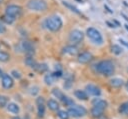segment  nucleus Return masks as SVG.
Returning <instances> with one entry per match:
<instances>
[{
	"label": "nucleus",
	"mask_w": 128,
	"mask_h": 119,
	"mask_svg": "<svg viewBox=\"0 0 128 119\" xmlns=\"http://www.w3.org/2000/svg\"><path fill=\"white\" fill-rule=\"evenodd\" d=\"M62 19L58 15H52L45 20V26L50 31H58L62 27Z\"/></svg>",
	"instance_id": "obj_2"
},
{
	"label": "nucleus",
	"mask_w": 128,
	"mask_h": 119,
	"mask_svg": "<svg viewBox=\"0 0 128 119\" xmlns=\"http://www.w3.org/2000/svg\"><path fill=\"white\" fill-rule=\"evenodd\" d=\"M54 79H55V77L53 76V74H47V75L44 77V82H45L47 85H51V84L54 82Z\"/></svg>",
	"instance_id": "obj_24"
},
{
	"label": "nucleus",
	"mask_w": 128,
	"mask_h": 119,
	"mask_svg": "<svg viewBox=\"0 0 128 119\" xmlns=\"http://www.w3.org/2000/svg\"><path fill=\"white\" fill-rule=\"evenodd\" d=\"M24 63H25L27 66L31 67V68H35V67H36V65H37L36 61H35L32 57H30V56H28V57H26V58L24 59Z\"/></svg>",
	"instance_id": "obj_19"
},
{
	"label": "nucleus",
	"mask_w": 128,
	"mask_h": 119,
	"mask_svg": "<svg viewBox=\"0 0 128 119\" xmlns=\"http://www.w3.org/2000/svg\"><path fill=\"white\" fill-rule=\"evenodd\" d=\"M95 69L98 73L104 76H111L114 73V64L110 60H102L95 65Z\"/></svg>",
	"instance_id": "obj_1"
},
{
	"label": "nucleus",
	"mask_w": 128,
	"mask_h": 119,
	"mask_svg": "<svg viewBox=\"0 0 128 119\" xmlns=\"http://www.w3.org/2000/svg\"><path fill=\"white\" fill-rule=\"evenodd\" d=\"M2 86L6 89H9L13 86V79L8 74H3L2 76Z\"/></svg>",
	"instance_id": "obj_10"
},
{
	"label": "nucleus",
	"mask_w": 128,
	"mask_h": 119,
	"mask_svg": "<svg viewBox=\"0 0 128 119\" xmlns=\"http://www.w3.org/2000/svg\"><path fill=\"white\" fill-rule=\"evenodd\" d=\"M8 99H7V97L6 96H1L0 97V107H5V106H7L8 104Z\"/></svg>",
	"instance_id": "obj_30"
},
{
	"label": "nucleus",
	"mask_w": 128,
	"mask_h": 119,
	"mask_svg": "<svg viewBox=\"0 0 128 119\" xmlns=\"http://www.w3.org/2000/svg\"><path fill=\"white\" fill-rule=\"evenodd\" d=\"M29 92H30L31 95H36V94L39 92V88H38L37 86H33V87L30 88V91H29Z\"/></svg>",
	"instance_id": "obj_32"
},
{
	"label": "nucleus",
	"mask_w": 128,
	"mask_h": 119,
	"mask_svg": "<svg viewBox=\"0 0 128 119\" xmlns=\"http://www.w3.org/2000/svg\"><path fill=\"white\" fill-rule=\"evenodd\" d=\"M10 59V55L5 51H0V61L1 62H7Z\"/></svg>",
	"instance_id": "obj_25"
},
{
	"label": "nucleus",
	"mask_w": 128,
	"mask_h": 119,
	"mask_svg": "<svg viewBox=\"0 0 128 119\" xmlns=\"http://www.w3.org/2000/svg\"><path fill=\"white\" fill-rule=\"evenodd\" d=\"M1 2H2V0H0V4H1Z\"/></svg>",
	"instance_id": "obj_39"
},
{
	"label": "nucleus",
	"mask_w": 128,
	"mask_h": 119,
	"mask_svg": "<svg viewBox=\"0 0 128 119\" xmlns=\"http://www.w3.org/2000/svg\"><path fill=\"white\" fill-rule=\"evenodd\" d=\"M7 110H8L9 112L13 113V114H18L20 109H19V106H18L16 103L11 102V103H8V105H7Z\"/></svg>",
	"instance_id": "obj_15"
},
{
	"label": "nucleus",
	"mask_w": 128,
	"mask_h": 119,
	"mask_svg": "<svg viewBox=\"0 0 128 119\" xmlns=\"http://www.w3.org/2000/svg\"><path fill=\"white\" fill-rule=\"evenodd\" d=\"M119 41H120V42H121V44H123V45H124V46H126V47H127V48H128V43H127V42H126V41H124V40H123V39H119Z\"/></svg>",
	"instance_id": "obj_35"
},
{
	"label": "nucleus",
	"mask_w": 128,
	"mask_h": 119,
	"mask_svg": "<svg viewBox=\"0 0 128 119\" xmlns=\"http://www.w3.org/2000/svg\"><path fill=\"white\" fill-rule=\"evenodd\" d=\"M63 4H64L66 7L70 8V9H71V11H74V12H76V13H79V11L77 10V8H76V7H74V6H72V5H71V4H69L68 2H66V1H63Z\"/></svg>",
	"instance_id": "obj_31"
},
{
	"label": "nucleus",
	"mask_w": 128,
	"mask_h": 119,
	"mask_svg": "<svg viewBox=\"0 0 128 119\" xmlns=\"http://www.w3.org/2000/svg\"><path fill=\"white\" fill-rule=\"evenodd\" d=\"M47 105H48L49 109H51V110H53V111H57V110L59 109V104H58V102H57L56 100H54V99H50V100L47 102Z\"/></svg>",
	"instance_id": "obj_18"
},
{
	"label": "nucleus",
	"mask_w": 128,
	"mask_h": 119,
	"mask_svg": "<svg viewBox=\"0 0 128 119\" xmlns=\"http://www.w3.org/2000/svg\"><path fill=\"white\" fill-rule=\"evenodd\" d=\"M85 90H86V93H88L89 95H92V96H99V95L101 94L100 88L97 87L96 85H93V84H88V85H86Z\"/></svg>",
	"instance_id": "obj_9"
},
{
	"label": "nucleus",
	"mask_w": 128,
	"mask_h": 119,
	"mask_svg": "<svg viewBox=\"0 0 128 119\" xmlns=\"http://www.w3.org/2000/svg\"><path fill=\"white\" fill-rule=\"evenodd\" d=\"M68 114L71 117H75V118H79V117H83L87 114V110L80 105H73L70 106L68 109Z\"/></svg>",
	"instance_id": "obj_5"
},
{
	"label": "nucleus",
	"mask_w": 128,
	"mask_h": 119,
	"mask_svg": "<svg viewBox=\"0 0 128 119\" xmlns=\"http://www.w3.org/2000/svg\"><path fill=\"white\" fill-rule=\"evenodd\" d=\"M110 85L113 87H116V88L121 87L123 85V80L120 78H113L110 80Z\"/></svg>",
	"instance_id": "obj_20"
},
{
	"label": "nucleus",
	"mask_w": 128,
	"mask_h": 119,
	"mask_svg": "<svg viewBox=\"0 0 128 119\" xmlns=\"http://www.w3.org/2000/svg\"><path fill=\"white\" fill-rule=\"evenodd\" d=\"M62 102L65 104V105H67V106H73V104H74V102H73V100H71L69 97H67V96H64V98L62 99Z\"/></svg>",
	"instance_id": "obj_28"
},
{
	"label": "nucleus",
	"mask_w": 128,
	"mask_h": 119,
	"mask_svg": "<svg viewBox=\"0 0 128 119\" xmlns=\"http://www.w3.org/2000/svg\"><path fill=\"white\" fill-rule=\"evenodd\" d=\"M126 89H127V91H128V82L126 83Z\"/></svg>",
	"instance_id": "obj_37"
},
{
	"label": "nucleus",
	"mask_w": 128,
	"mask_h": 119,
	"mask_svg": "<svg viewBox=\"0 0 128 119\" xmlns=\"http://www.w3.org/2000/svg\"><path fill=\"white\" fill-rule=\"evenodd\" d=\"M86 34L88 36V38L95 44H98V45H101L103 43V37H102V34L100 33L99 30H97L96 28L94 27H89L87 30H86Z\"/></svg>",
	"instance_id": "obj_3"
},
{
	"label": "nucleus",
	"mask_w": 128,
	"mask_h": 119,
	"mask_svg": "<svg viewBox=\"0 0 128 119\" xmlns=\"http://www.w3.org/2000/svg\"><path fill=\"white\" fill-rule=\"evenodd\" d=\"M103 111H104V110L93 106L92 109H91V111H90V113H91V116H92V117H94V118H100V117L102 116V114H103Z\"/></svg>",
	"instance_id": "obj_14"
},
{
	"label": "nucleus",
	"mask_w": 128,
	"mask_h": 119,
	"mask_svg": "<svg viewBox=\"0 0 128 119\" xmlns=\"http://www.w3.org/2000/svg\"><path fill=\"white\" fill-rule=\"evenodd\" d=\"M91 59H92V54L89 52H82L78 56V62H80L82 64L88 63L89 61H91Z\"/></svg>",
	"instance_id": "obj_11"
},
{
	"label": "nucleus",
	"mask_w": 128,
	"mask_h": 119,
	"mask_svg": "<svg viewBox=\"0 0 128 119\" xmlns=\"http://www.w3.org/2000/svg\"><path fill=\"white\" fill-rule=\"evenodd\" d=\"M63 53L65 54H70V55H74L77 53V48L75 46H72V45H68L66 47L63 48Z\"/></svg>",
	"instance_id": "obj_16"
},
{
	"label": "nucleus",
	"mask_w": 128,
	"mask_h": 119,
	"mask_svg": "<svg viewBox=\"0 0 128 119\" xmlns=\"http://www.w3.org/2000/svg\"><path fill=\"white\" fill-rule=\"evenodd\" d=\"M92 104H93V106H95V107H97V108H100V109H102V110H104V109L106 108V106H107V103H106L105 100L97 99V98L92 101Z\"/></svg>",
	"instance_id": "obj_13"
},
{
	"label": "nucleus",
	"mask_w": 128,
	"mask_h": 119,
	"mask_svg": "<svg viewBox=\"0 0 128 119\" xmlns=\"http://www.w3.org/2000/svg\"><path fill=\"white\" fill-rule=\"evenodd\" d=\"M3 20L6 22V23H8V24H12L13 22H14V20H15V18L14 17H12V16H9V15H4L3 16Z\"/></svg>",
	"instance_id": "obj_29"
},
{
	"label": "nucleus",
	"mask_w": 128,
	"mask_h": 119,
	"mask_svg": "<svg viewBox=\"0 0 128 119\" xmlns=\"http://www.w3.org/2000/svg\"><path fill=\"white\" fill-rule=\"evenodd\" d=\"M74 95H75L78 99H80V100H87V98H88L87 93H86L85 91H83V90H76V91L74 92Z\"/></svg>",
	"instance_id": "obj_17"
},
{
	"label": "nucleus",
	"mask_w": 128,
	"mask_h": 119,
	"mask_svg": "<svg viewBox=\"0 0 128 119\" xmlns=\"http://www.w3.org/2000/svg\"><path fill=\"white\" fill-rule=\"evenodd\" d=\"M27 7L33 11H45L47 9V3L45 0H29Z\"/></svg>",
	"instance_id": "obj_4"
},
{
	"label": "nucleus",
	"mask_w": 128,
	"mask_h": 119,
	"mask_svg": "<svg viewBox=\"0 0 128 119\" xmlns=\"http://www.w3.org/2000/svg\"><path fill=\"white\" fill-rule=\"evenodd\" d=\"M22 48H23V50H24L26 53H28V54H33V53H34V46H33V44H32L31 42H29V41H24V42H22Z\"/></svg>",
	"instance_id": "obj_12"
},
{
	"label": "nucleus",
	"mask_w": 128,
	"mask_h": 119,
	"mask_svg": "<svg viewBox=\"0 0 128 119\" xmlns=\"http://www.w3.org/2000/svg\"><path fill=\"white\" fill-rule=\"evenodd\" d=\"M52 94L55 96V97H57V98H59L61 101H62V99L64 98V94L60 91V89H58V88H54L53 90H52Z\"/></svg>",
	"instance_id": "obj_23"
},
{
	"label": "nucleus",
	"mask_w": 128,
	"mask_h": 119,
	"mask_svg": "<svg viewBox=\"0 0 128 119\" xmlns=\"http://www.w3.org/2000/svg\"><path fill=\"white\" fill-rule=\"evenodd\" d=\"M84 38V33L81 31V30H78V29H75V30H72L69 34V40L70 42H73V43H80Z\"/></svg>",
	"instance_id": "obj_6"
},
{
	"label": "nucleus",
	"mask_w": 128,
	"mask_h": 119,
	"mask_svg": "<svg viewBox=\"0 0 128 119\" xmlns=\"http://www.w3.org/2000/svg\"><path fill=\"white\" fill-rule=\"evenodd\" d=\"M2 76H3V73H2V70H1V69H0V78H1V77H2Z\"/></svg>",
	"instance_id": "obj_36"
},
{
	"label": "nucleus",
	"mask_w": 128,
	"mask_h": 119,
	"mask_svg": "<svg viewBox=\"0 0 128 119\" xmlns=\"http://www.w3.org/2000/svg\"><path fill=\"white\" fill-rule=\"evenodd\" d=\"M111 51H112L114 54L119 55V54L122 53V48H121L120 46H118V45H112V47H111Z\"/></svg>",
	"instance_id": "obj_27"
},
{
	"label": "nucleus",
	"mask_w": 128,
	"mask_h": 119,
	"mask_svg": "<svg viewBox=\"0 0 128 119\" xmlns=\"http://www.w3.org/2000/svg\"><path fill=\"white\" fill-rule=\"evenodd\" d=\"M6 31V28H5V26L0 22V33H4Z\"/></svg>",
	"instance_id": "obj_34"
},
{
	"label": "nucleus",
	"mask_w": 128,
	"mask_h": 119,
	"mask_svg": "<svg viewBox=\"0 0 128 119\" xmlns=\"http://www.w3.org/2000/svg\"><path fill=\"white\" fill-rule=\"evenodd\" d=\"M57 115H58V117H59L60 119H68V118H69V114H68V112L65 111V110H58Z\"/></svg>",
	"instance_id": "obj_26"
},
{
	"label": "nucleus",
	"mask_w": 128,
	"mask_h": 119,
	"mask_svg": "<svg viewBox=\"0 0 128 119\" xmlns=\"http://www.w3.org/2000/svg\"><path fill=\"white\" fill-rule=\"evenodd\" d=\"M36 104H37V110H38V116L43 117L45 113V101L43 97L36 98Z\"/></svg>",
	"instance_id": "obj_8"
},
{
	"label": "nucleus",
	"mask_w": 128,
	"mask_h": 119,
	"mask_svg": "<svg viewBox=\"0 0 128 119\" xmlns=\"http://www.w3.org/2000/svg\"><path fill=\"white\" fill-rule=\"evenodd\" d=\"M34 69H35L37 72H39V73H44L45 71H47L48 66H47V64H45V63L37 64V65H36V67H35Z\"/></svg>",
	"instance_id": "obj_22"
},
{
	"label": "nucleus",
	"mask_w": 128,
	"mask_h": 119,
	"mask_svg": "<svg viewBox=\"0 0 128 119\" xmlns=\"http://www.w3.org/2000/svg\"><path fill=\"white\" fill-rule=\"evenodd\" d=\"M119 113L122 115H128V102H124L120 105Z\"/></svg>",
	"instance_id": "obj_21"
},
{
	"label": "nucleus",
	"mask_w": 128,
	"mask_h": 119,
	"mask_svg": "<svg viewBox=\"0 0 128 119\" xmlns=\"http://www.w3.org/2000/svg\"><path fill=\"white\" fill-rule=\"evenodd\" d=\"M21 10H22V9H21L20 6L12 4V5H8V6L6 7L5 13H6V15H9V16H12V17L16 18V17H18V16L20 15Z\"/></svg>",
	"instance_id": "obj_7"
},
{
	"label": "nucleus",
	"mask_w": 128,
	"mask_h": 119,
	"mask_svg": "<svg viewBox=\"0 0 128 119\" xmlns=\"http://www.w3.org/2000/svg\"><path fill=\"white\" fill-rule=\"evenodd\" d=\"M11 74H12V76H13V77H15V78H17V79H19V78L21 77L20 73H19L18 71H16V70H12Z\"/></svg>",
	"instance_id": "obj_33"
},
{
	"label": "nucleus",
	"mask_w": 128,
	"mask_h": 119,
	"mask_svg": "<svg viewBox=\"0 0 128 119\" xmlns=\"http://www.w3.org/2000/svg\"><path fill=\"white\" fill-rule=\"evenodd\" d=\"M12 119H20L19 117H14V118H12Z\"/></svg>",
	"instance_id": "obj_38"
}]
</instances>
